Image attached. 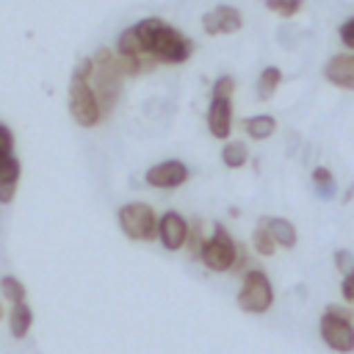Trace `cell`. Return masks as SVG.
Listing matches in <instances>:
<instances>
[{"instance_id":"obj_20","label":"cell","mask_w":354,"mask_h":354,"mask_svg":"<svg viewBox=\"0 0 354 354\" xmlns=\"http://www.w3.org/2000/svg\"><path fill=\"white\" fill-rule=\"evenodd\" d=\"M0 296H3L8 304H19V301H28V288H25L17 277L6 274V277L0 279Z\"/></svg>"},{"instance_id":"obj_9","label":"cell","mask_w":354,"mask_h":354,"mask_svg":"<svg viewBox=\"0 0 354 354\" xmlns=\"http://www.w3.org/2000/svg\"><path fill=\"white\" fill-rule=\"evenodd\" d=\"M155 238L160 241V246L166 252H180L188 241V218L177 210H166L163 216H158V232Z\"/></svg>"},{"instance_id":"obj_24","label":"cell","mask_w":354,"mask_h":354,"mask_svg":"<svg viewBox=\"0 0 354 354\" xmlns=\"http://www.w3.org/2000/svg\"><path fill=\"white\" fill-rule=\"evenodd\" d=\"M337 36H340L343 47H346L348 53H354V17H348V19L337 28Z\"/></svg>"},{"instance_id":"obj_10","label":"cell","mask_w":354,"mask_h":354,"mask_svg":"<svg viewBox=\"0 0 354 354\" xmlns=\"http://www.w3.org/2000/svg\"><path fill=\"white\" fill-rule=\"evenodd\" d=\"M202 28L207 36H227L243 28V14L235 6H216L202 17Z\"/></svg>"},{"instance_id":"obj_5","label":"cell","mask_w":354,"mask_h":354,"mask_svg":"<svg viewBox=\"0 0 354 354\" xmlns=\"http://www.w3.org/2000/svg\"><path fill=\"white\" fill-rule=\"evenodd\" d=\"M318 335L321 340L337 351V354H351L354 351V324H351V313L337 307V304H329L318 321Z\"/></svg>"},{"instance_id":"obj_7","label":"cell","mask_w":354,"mask_h":354,"mask_svg":"<svg viewBox=\"0 0 354 354\" xmlns=\"http://www.w3.org/2000/svg\"><path fill=\"white\" fill-rule=\"evenodd\" d=\"M69 116L80 127H97L105 119L88 80H77V77L69 80Z\"/></svg>"},{"instance_id":"obj_4","label":"cell","mask_w":354,"mask_h":354,"mask_svg":"<svg viewBox=\"0 0 354 354\" xmlns=\"http://www.w3.org/2000/svg\"><path fill=\"white\" fill-rule=\"evenodd\" d=\"M238 307L243 313H252V315H263L274 307V285H271V277L252 266L241 274V288H238V296H235Z\"/></svg>"},{"instance_id":"obj_15","label":"cell","mask_w":354,"mask_h":354,"mask_svg":"<svg viewBox=\"0 0 354 354\" xmlns=\"http://www.w3.org/2000/svg\"><path fill=\"white\" fill-rule=\"evenodd\" d=\"M241 127H243V133H246L249 138L266 141V138H271V136L277 133V119H274L271 113H254V116H246V119L241 122Z\"/></svg>"},{"instance_id":"obj_8","label":"cell","mask_w":354,"mask_h":354,"mask_svg":"<svg viewBox=\"0 0 354 354\" xmlns=\"http://www.w3.org/2000/svg\"><path fill=\"white\" fill-rule=\"evenodd\" d=\"M188 177H191V169L177 158H169V160L152 163L144 174V183L152 185V188H160V191H174L180 185H185Z\"/></svg>"},{"instance_id":"obj_6","label":"cell","mask_w":354,"mask_h":354,"mask_svg":"<svg viewBox=\"0 0 354 354\" xmlns=\"http://www.w3.org/2000/svg\"><path fill=\"white\" fill-rule=\"evenodd\" d=\"M119 230L130 241H152L158 232V213L147 202H127L116 213Z\"/></svg>"},{"instance_id":"obj_16","label":"cell","mask_w":354,"mask_h":354,"mask_svg":"<svg viewBox=\"0 0 354 354\" xmlns=\"http://www.w3.org/2000/svg\"><path fill=\"white\" fill-rule=\"evenodd\" d=\"M30 326H33V310H30V304L28 301L11 304V310H8V332H11V337L22 340L30 332Z\"/></svg>"},{"instance_id":"obj_22","label":"cell","mask_w":354,"mask_h":354,"mask_svg":"<svg viewBox=\"0 0 354 354\" xmlns=\"http://www.w3.org/2000/svg\"><path fill=\"white\" fill-rule=\"evenodd\" d=\"M301 6H304V0H266V8L279 14V17H285V19L296 17L301 11Z\"/></svg>"},{"instance_id":"obj_1","label":"cell","mask_w":354,"mask_h":354,"mask_svg":"<svg viewBox=\"0 0 354 354\" xmlns=\"http://www.w3.org/2000/svg\"><path fill=\"white\" fill-rule=\"evenodd\" d=\"M141 41V50L155 64H185L194 55V41L160 17H147L130 25Z\"/></svg>"},{"instance_id":"obj_12","label":"cell","mask_w":354,"mask_h":354,"mask_svg":"<svg viewBox=\"0 0 354 354\" xmlns=\"http://www.w3.org/2000/svg\"><path fill=\"white\" fill-rule=\"evenodd\" d=\"M324 77L346 91H354V53H337L326 61L324 66Z\"/></svg>"},{"instance_id":"obj_2","label":"cell","mask_w":354,"mask_h":354,"mask_svg":"<svg viewBox=\"0 0 354 354\" xmlns=\"http://www.w3.org/2000/svg\"><path fill=\"white\" fill-rule=\"evenodd\" d=\"M122 83H124V75L119 69V58L111 47H100L94 55H91V75H88V86L102 108V113L108 116L119 100H122Z\"/></svg>"},{"instance_id":"obj_19","label":"cell","mask_w":354,"mask_h":354,"mask_svg":"<svg viewBox=\"0 0 354 354\" xmlns=\"http://www.w3.org/2000/svg\"><path fill=\"white\" fill-rule=\"evenodd\" d=\"M313 185H315L321 199H335V194H337V183H335V177H332V171L326 166H315L313 169Z\"/></svg>"},{"instance_id":"obj_26","label":"cell","mask_w":354,"mask_h":354,"mask_svg":"<svg viewBox=\"0 0 354 354\" xmlns=\"http://www.w3.org/2000/svg\"><path fill=\"white\" fill-rule=\"evenodd\" d=\"M340 296H343V301H354V268L343 274V279H340Z\"/></svg>"},{"instance_id":"obj_14","label":"cell","mask_w":354,"mask_h":354,"mask_svg":"<svg viewBox=\"0 0 354 354\" xmlns=\"http://www.w3.org/2000/svg\"><path fill=\"white\" fill-rule=\"evenodd\" d=\"M260 221L266 224V230H268V235L274 238L277 249H293V246H296L299 232H296L293 221H288V218H282V216H263Z\"/></svg>"},{"instance_id":"obj_27","label":"cell","mask_w":354,"mask_h":354,"mask_svg":"<svg viewBox=\"0 0 354 354\" xmlns=\"http://www.w3.org/2000/svg\"><path fill=\"white\" fill-rule=\"evenodd\" d=\"M0 152H14V133L6 124H0Z\"/></svg>"},{"instance_id":"obj_18","label":"cell","mask_w":354,"mask_h":354,"mask_svg":"<svg viewBox=\"0 0 354 354\" xmlns=\"http://www.w3.org/2000/svg\"><path fill=\"white\" fill-rule=\"evenodd\" d=\"M279 83H282L279 66H266V69L260 72V77H257V97H260V100H271V97L277 94Z\"/></svg>"},{"instance_id":"obj_11","label":"cell","mask_w":354,"mask_h":354,"mask_svg":"<svg viewBox=\"0 0 354 354\" xmlns=\"http://www.w3.org/2000/svg\"><path fill=\"white\" fill-rule=\"evenodd\" d=\"M205 122H207V130H210V136H213V138L230 141V133H232V100L210 97V105H207Z\"/></svg>"},{"instance_id":"obj_25","label":"cell","mask_w":354,"mask_h":354,"mask_svg":"<svg viewBox=\"0 0 354 354\" xmlns=\"http://www.w3.org/2000/svg\"><path fill=\"white\" fill-rule=\"evenodd\" d=\"M335 268H337L340 274L351 271V268H354V254H351L348 249H337V252H335Z\"/></svg>"},{"instance_id":"obj_17","label":"cell","mask_w":354,"mask_h":354,"mask_svg":"<svg viewBox=\"0 0 354 354\" xmlns=\"http://www.w3.org/2000/svg\"><path fill=\"white\" fill-rule=\"evenodd\" d=\"M221 160H224L227 169H241V166H246V160H249V147H246V141H241V138L227 141L224 149H221Z\"/></svg>"},{"instance_id":"obj_13","label":"cell","mask_w":354,"mask_h":354,"mask_svg":"<svg viewBox=\"0 0 354 354\" xmlns=\"http://www.w3.org/2000/svg\"><path fill=\"white\" fill-rule=\"evenodd\" d=\"M22 177V163L14 152H0V205H11Z\"/></svg>"},{"instance_id":"obj_21","label":"cell","mask_w":354,"mask_h":354,"mask_svg":"<svg viewBox=\"0 0 354 354\" xmlns=\"http://www.w3.org/2000/svg\"><path fill=\"white\" fill-rule=\"evenodd\" d=\"M252 249H254L260 257L277 254V243H274V238L268 235V230H266L263 221H257V227H254V232H252Z\"/></svg>"},{"instance_id":"obj_28","label":"cell","mask_w":354,"mask_h":354,"mask_svg":"<svg viewBox=\"0 0 354 354\" xmlns=\"http://www.w3.org/2000/svg\"><path fill=\"white\" fill-rule=\"evenodd\" d=\"M6 318V307H3V301H0V321Z\"/></svg>"},{"instance_id":"obj_23","label":"cell","mask_w":354,"mask_h":354,"mask_svg":"<svg viewBox=\"0 0 354 354\" xmlns=\"http://www.w3.org/2000/svg\"><path fill=\"white\" fill-rule=\"evenodd\" d=\"M232 94H235V77H232V75H221V77H216V83H213V88H210V97L232 100Z\"/></svg>"},{"instance_id":"obj_3","label":"cell","mask_w":354,"mask_h":354,"mask_svg":"<svg viewBox=\"0 0 354 354\" xmlns=\"http://www.w3.org/2000/svg\"><path fill=\"white\" fill-rule=\"evenodd\" d=\"M241 257H243V252H241L238 241L227 232V227H224L221 221L213 224V232L205 235V241H202V246H199V254H196V260H199L207 271H213V274H227V271H232V268L241 263Z\"/></svg>"}]
</instances>
